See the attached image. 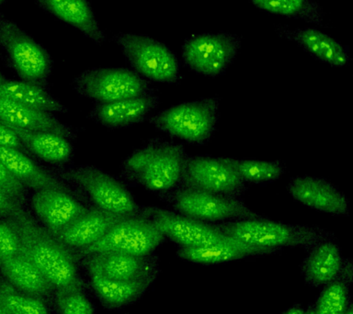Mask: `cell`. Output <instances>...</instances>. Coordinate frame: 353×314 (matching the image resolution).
Instances as JSON below:
<instances>
[{
	"mask_svg": "<svg viewBox=\"0 0 353 314\" xmlns=\"http://www.w3.org/2000/svg\"><path fill=\"white\" fill-rule=\"evenodd\" d=\"M188 156L181 143L149 140L124 160L121 178L132 186L165 194L181 185Z\"/></svg>",
	"mask_w": 353,
	"mask_h": 314,
	"instance_id": "2",
	"label": "cell"
},
{
	"mask_svg": "<svg viewBox=\"0 0 353 314\" xmlns=\"http://www.w3.org/2000/svg\"><path fill=\"white\" fill-rule=\"evenodd\" d=\"M135 73L148 81L176 84L181 63L164 43L148 36L119 33L113 38Z\"/></svg>",
	"mask_w": 353,
	"mask_h": 314,
	"instance_id": "8",
	"label": "cell"
},
{
	"mask_svg": "<svg viewBox=\"0 0 353 314\" xmlns=\"http://www.w3.org/2000/svg\"><path fill=\"white\" fill-rule=\"evenodd\" d=\"M159 104V98L154 94L107 103H96L88 117L106 129L128 128L145 121Z\"/></svg>",
	"mask_w": 353,
	"mask_h": 314,
	"instance_id": "17",
	"label": "cell"
},
{
	"mask_svg": "<svg viewBox=\"0 0 353 314\" xmlns=\"http://www.w3.org/2000/svg\"><path fill=\"white\" fill-rule=\"evenodd\" d=\"M0 275L18 291L37 297L52 307L55 295L54 286L40 270L21 253L0 259Z\"/></svg>",
	"mask_w": 353,
	"mask_h": 314,
	"instance_id": "21",
	"label": "cell"
},
{
	"mask_svg": "<svg viewBox=\"0 0 353 314\" xmlns=\"http://www.w3.org/2000/svg\"><path fill=\"white\" fill-rule=\"evenodd\" d=\"M0 314H11L10 311H8L7 308L1 304V303H0Z\"/></svg>",
	"mask_w": 353,
	"mask_h": 314,
	"instance_id": "41",
	"label": "cell"
},
{
	"mask_svg": "<svg viewBox=\"0 0 353 314\" xmlns=\"http://www.w3.org/2000/svg\"><path fill=\"white\" fill-rule=\"evenodd\" d=\"M125 217L88 207L71 224L63 229L57 237L74 252L84 250L98 242L120 220Z\"/></svg>",
	"mask_w": 353,
	"mask_h": 314,
	"instance_id": "19",
	"label": "cell"
},
{
	"mask_svg": "<svg viewBox=\"0 0 353 314\" xmlns=\"http://www.w3.org/2000/svg\"><path fill=\"white\" fill-rule=\"evenodd\" d=\"M7 126L15 132L24 148L37 158L57 168L65 167L73 160L74 147L68 138L52 132L28 131Z\"/></svg>",
	"mask_w": 353,
	"mask_h": 314,
	"instance_id": "25",
	"label": "cell"
},
{
	"mask_svg": "<svg viewBox=\"0 0 353 314\" xmlns=\"http://www.w3.org/2000/svg\"><path fill=\"white\" fill-rule=\"evenodd\" d=\"M225 161L234 168L245 183L266 186L274 183L283 175L285 168L281 162L228 158Z\"/></svg>",
	"mask_w": 353,
	"mask_h": 314,
	"instance_id": "30",
	"label": "cell"
},
{
	"mask_svg": "<svg viewBox=\"0 0 353 314\" xmlns=\"http://www.w3.org/2000/svg\"><path fill=\"white\" fill-rule=\"evenodd\" d=\"M0 49L4 50L11 67L22 81L50 90L51 55L21 28L5 18H0Z\"/></svg>",
	"mask_w": 353,
	"mask_h": 314,
	"instance_id": "7",
	"label": "cell"
},
{
	"mask_svg": "<svg viewBox=\"0 0 353 314\" xmlns=\"http://www.w3.org/2000/svg\"><path fill=\"white\" fill-rule=\"evenodd\" d=\"M74 90L82 98L107 103L154 94L148 80L123 67L88 69L74 79Z\"/></svg>",
	"mask_w": 353,
	"mask_h": 314,
	"instance_id": "9",
	"label": "cell"
},
{
	"mask_svg": "<svg viewBox=\"0 0 353 314\" xmlns=\"http://www.w3.org/2000/svg\"><path fill=\"white\" fill-rule=\"evenodd\" d=\"M21 240L10 219L0 218V259L19 255Z\"/></svg>",
	"mask_w": 353,
	"mask_h": 314,
	"instance_id": "34",
	"label": "cell"
},
{
	"mask_svg": "<svg viewBox=\"0 0 353 314\" xmlns=\"http://www.w3.org/2000/svg\"><path fill=\"white\" fill-rule=\"evenodd\" d=\"M160 196L176 213L210 224L264 217L245 205L241 198L225 197L186 187H178Z\"/></svg>",
	"mask_w": 353,
	"mask_h": 314,
	"instance_id": "6",
	"label": "cell"
},
{
	"mask_svg": "<svg viewBox=\"0 0 353 314\" xmlns=\"http://www.w3.org/2000/svg\"><path fill=\"white\" fill-rule=\"evenodd\" d=\"M0 96L49 114L68 112V107L55 98L49 90L22 80H6L0 85Z\"/></svg>",
	"mask_w": 353,
	"mask_h": 314,
	"instance_id": "28",
	"label": "cell"
},
{
	"mask_svg": "<svg viewBox=\"0 0 353 314\" xmlns=\"http://www.w3.org/2000/svg\"><path fill=\"white\" fill-rule=\"evenodd\" d=\"M88 275L90 289L99 302L110 310H117L137 302L156 280L154 278L130 281L115 280L98 275Z\"/></svg>",
	"mask_w": 353,
	"mask_h": 314,
	"instance_id": "27",
	"label": "cell"
},
{
	"mask_svg": "<svg viewBox=\"0 0 353 314\" xmlns=\"http://www.w3.org/2000/svg\"><path fill=\"white\" fill-rule=\"evenodd\" d=\"M251 2L267 12L303 19L321 26L324 24V11L314 0H251Z\"/></svg>",
	"mask_w": 353,
	"mask_h": 314,
	"instance_id": "29",
	"label": "cell"
},
{
	"mask_svg": "<svg viewBox=\"0 0 353 314\" xmlns=\"http://www.w3.org/2000/svg\"><path fill=\"white\" fill-rule=\"evenodd\" d=\"M6 1H7V0H0V6L4 4Z\"/></svg>",
	"mask_w": 353,
	"mask_h": 314,
	"instance_id": "43",
	"label": "cell"
},
{
	"mask_svg": "<svg viewBox=\"0 0 353 314\" xmlns=\"http://www.w3.org/2000/svg\"><path fill=\"white\" fill-rule=\"evenodd\" d=\"M35 2L43 10L80 30L94 43H104L106 37L88 0H35Z\"/></svg>",
	"mask_w": 353,
	"mask_h": 314,
	"instance_id": "26",
	"label": "cell"
},
{
	"mask_svg": "<svg viewBox=\"0 0 353 314\" xmlns=\"http://www.w3.org/2000/svg\"><path fill=\"white\" fill-rule=\"evenodd\" d=\"M0 189L18 205L25 207L28 200V189L11 175L10 171L0 161Z\"/></svg>",
	"mask_w": 353,
	"mask_h": 314,
	"instance_id": "35",
	"label": "cell"
},
{
	"mask_svg": "<svg viewBox=\"0 0 353 314\" xmlns=\"http://www.w3.org/2000/svg\"><path fill=\"white\" fill-rule=\"evenodd\" d=\"M179 187L200 190L225 197L241 198L245 183L225 157L188 156L183 178Z\"/></svg>",
	"mask_w": 353,
	"mask_h": 314,
	"instance_id": "12",
	"label": "cell"
},
{
	"mask_svg": "<svg viewBox=\"0 0 353 314\" xmlns=\"http://www.w3.org/2000/svg\"><path fill=\"white\" fill-rule=\"evenodd\" d=\"M159 229L143 214L125 217L101 240L84 250L76 252L77 258L90 253L116 252L143 256L151 255L165 242Z\"/></svg>",
	"mask_w": 353,
	"mask_h": 314,
	"instance_id": "10",
	"label": "cell"
},
{
	"mask_svg": "<svg viewBox=\"0 0 353 314\" xmlns=\"http://www.w3.org/2000/svg\"><path fill=\"white\" fill-rule=\"evenodd\" d=\"M29 200L36 219L55 236L88 209L69 190H37Z\"/></svg>",
	"mask_w": 353,
	"mask_h": 314,
	"instance_id": "15",
	"label": "cell"
},
{
	"mask_svg": "<svg viewBox=\"0 0 353 314\" xmlns=\"http://www.w3.org/2000/svg\"><path fill=\"white\" fill-rule=\"evenodd\" d=\"M0 121L28 131L48 132L73 140L77 132L54 115L39 112L0 96Z\"/></svg>",
	"mask_w": 353,
	"mask_h": 314,
	"instance_id": "23",
	"label": "cell"
},
{
	"mask_svg": "<svg viewBox=\"0 0 353 314\" xmlns=\"http://www.w3.org/2000/svg\"><path fill=\"white\" fill-rule=\"evenodd\" d=\"M281 251V249L279 248L245 244L244 242L229 237L223 241L203 247H179L176 255L182 260L192 263L216 264L255 256L274 255Z\"/></svg>",
	"mask_w": 353,
	"mask_h": 314,
	"instance_id": "18",
	"label": "cell"
},
{
	"mask_svg": "<svg viewBox=\"0 0 353 314\" xmlns=\"http://www.w3.org/2000/svg\"><path fill=\"white\" fill-rule=\"evenodd\" d=\"M240 44L241 39L230 33H204L185 41L182 57L190 70L216 77L225 74L233 63Z\"/></svg>",
	"mask_w": 353,
	"mask_h": 314,
	"instance_id": "11",
	"label": "cell"
},
{
	"mask_svg": "<svg viewBox=\"0 0 353 314\" xmlns=\"http://www.w3.org/2000/svg\"><path fill=\"white\" fill-rule=\"evenodd\" d=\"M335 241L319 242L307 250V255L301 264V274L309 286L319 288L338 280L344 258Z\"/></svg>",
	"mask_w": 353,
	"mask_h": 314,
	"instance_id": "22",
	"label": "cell"
},
{
	"mask_svg": "<svg viewBox=\"0 0 353 314\" xmlns=\"http://www.w3.org/2000/svg\"><path fill=\"white\" fill-rule=\"evenodd\" d=\"M8 219L21 240L19 253L40 270L55 294L87 292L88 284L80 275L79 259L74 250L50 233L25 207Z\"/></svg>",
	"mask_w": 353,
	"mask_h": 314,
	"instance_id": "1",
	"label": "cell"
},
{
	"mask_svg": "<svg viewBox=\"0 0 353 314\" xmlns=\"http://www.w3.org/2000/svg\"><path fill=\"white\" fill-rule=\"evenodd\" d=\"M52 307L57 314H95V307L85 292L55 294Z\"/></svg>",
	"mask_w": 353,
	"mask_h": 314,
	"instance_id": "33",
	"label": "cell"
},
{
	"mask_svg": "<svg viewBox=\"0 0 353 314\" xmlns=\"http://www.w3.org/2000/svg\"><path fill=\"white\" fill-rule=\"evenodd\" d=\"M0 161L28 189H63L72 191L71 187L50 171L37 165L19 149L0 146Z\"/></svg>",
	"mask_w": 353,
	"mask_h": 314,
	"instance_id": "20",
	"label": "cell"
},
{
	"mask_svg": "<svg viewBox=\"0 0 353 314\" xmlns=\"http://www.w3.org/2000/svg\"><path fill=\"white\" fill-rule=\"evenodd\" d=\"M21 207L0 189V218L8 219L12 217Z\"/></svg>",
	"mask_w": 353,
	"mask_h": 314,
	"instance_id": "37",
	"label": "cell"
},
{
	"mask_svg": "<svg viewBox=\"0 0 353 314\" xmlns=\"http://www.w3.org/2000/svg\"><path fill=\"white\" fill-rule=\"evenodd\" d=\"M343 314H353V305L352 303L350 302V305L347 306L346 311H344Z\"/></svg>",
	"mask_w": 353,
	"mask_h": 314,
	"instance_id": "40",
	"label": "cell"
},
{
	"mask_svg": "<svg viewBox=\"0 0 353 314\" xmlns=\"http://www.w3.org/2000/svg\"><path fill=\"white\" fill-rule=\"evenodd\" d=\"M0 303L11 314H51V306L32 295L23 293L0 275Z\"/></svg>",
	"mask_w": 353,
	"mask_h": 314,
	"instance_id": "31",
	"label": "cell"
},
{
	"mask_svg": "<svg viewBox=\"0 0 353 314\" xmlns=\"http://www.w3.org/2000/svg\"><path fill=\"white\" fill-rule=\"evenodd\" d=\"M350 302V286L336 280L323 286L314 304V314H343Z\"/></svg>",
	"mask_w": 353,
	"mask_h": 314,
	"instance_id": "32",
	"label": "cell"
},
{
	"mask_svg": "<svg viewBox=\"0 0 353 314\" xmlns=\"http://www.w3.org/2000/svg\"><path fill=\"white\" fill-rule=\"evenodd\" d=\"M303 311H305V308H303L302 305L295 304L284 311L283 314H303Z\"/></svg>",
	"mask_w": 353,
	"mask_h": 314,
	"instance_id": "38",
	"label": "cell"
},
{
	"mask_svg": "<svg viewBox=\"0 0 353 314\" xmlns=\"http://www.w3.org/2000/svg\"><path fill=\"white\" fill-rule=\"evenodd\" d=\"M287 189L298 202L308 208L336 216H349L350 203L346 196L327 179L317 176H295Z\"/></svg>",
	"mask_w": 353,
	"mask_h": 314,
	"instance_id": "16",
	"label": "cell"
},
{
	"mask_svg": "<svg viewBox=\"0 0 353 314\" xmlns=\"http://www.w3.org/2000/svg\"><path fill=\"white\" fill-rule=\"evenodd\" d=\"M142 214L156 224L165 238L179 247H203L229 238L214 224L199 222L170 209L145 207Z\"/></svg>",
	"mask_w": 353,
	"mask_h": 314,
	"instance_id": "13",
	"label": "cell"
},
{
	"mask_svg": "<svg viewBox=\"0 0 353 314\" xmlns=\"http://www.w3.org/2000/svg\"><path fill=\"white\" fill-rule=\"evenodd\" d=\"M6 80L7 79L5 78V76H3V74L1 73V72H0V85H1L3 83L6 81Z\"/></svg>",
	"mask_w": 353,
	"mask_h": 314,
	"instance_id": "42",
	"label": "cell"
},
{
	"mask_svg": "<svg viewBox=\"0 0 353 314\" xmlns=\"http://www.w3.org/2000/svg\"><path fill=\"white\" fill-rule=\"evenodd\" d=\"M0 146H8V147L16 148L21 151L25 150L24 146L22 145L15 132L1 121H0Z\"/></svg>",
	"mask_w": 353,
	"mask_h": 314,
	"instance_id": "36",
	"label": "cell"
},
{
	"mask_svg": "<svg viewBox=\"0 0 353 314\" xmlns=\"http://www.w3.org/2000/svg\"><path fill=\"white\" fill-rule=\"evenodd\" d=\"M214 225L226 236L245 244L279 249L300 247L309 250L319 242L336 240L335 234L325 229L274 222L266 217Z\"/></svg>",
	"mask_w": 353,
	"mask_h": 314,
	"instance_id": "3",
	"label": "cell"
},
{
	"mask_svg": "<svg viewBox=\"0 0 353 314\" xmlns=\"http://www.w3.org/2000/svg\"><path fill=\"white\" fill-rule=\"evenodd\" d=\"M303 314H314V304L309 305L307 308L303 311Z\"/></svg>",
	"mask_w": 353,
	"mask_h": 314,
	"instance_id": "39",
	"label": "cell"
},
{
	"mask_svg": "<svg viewBox=\"0 0 353 314\" xmlns=\"http://www.w3.org/2000/svg\"><path fill=\"white\" fill-rule=\"evenodd\" d=\"M220 99L207 98L184 102L148 118L157 129L192 145H204L211 140L219 118Z\"/></svg>",
	"mask_w": 353,
	"mask_h": 314,
	"instance_id": "4",
	"label": "cell"
},
{
	"mask_svg": "<svg viewBox=\"0 0 353 314\" xmlns=\"http://www.w3.org/2000/svg\"><path fill=\"white\" fill-rule=\"evenodd\" d=\"M60 178L79 187L96 208L119 216L142 214L131 192L120 180L101 168L92 165L57 168Z\"/></svg>",
	"mask_w": 353,
	"mask_h": 314,
	"instance_id": "5",
	"label": "cell"
},
{
	"mask_svg": "<svg viewBox=\"0 0 353 314\" xmlns=\"http://www.w3.org/2000/svg\"><path fill=\"white\" fill-rule=\"evenodd\" d=\"M279 35L294 41L317 60L335 67H342L350 61L349 49L339 41L314 28L290 30L279 27Z\"/></svg>",
	"mask_w": 353,
	"mask_h": 314,
	"instance_id": "24",
	"label": "cell"
},
{
	"mask_svg": "<svg viewBox=\"0 0 353 314\" xmlns=\"http://www.w3.org/2000/svg\"><path fill=\"white\" fill-rule=\"evenodd\" d=\"M79 264L88 275L115 280H138L157 278L159 275V262L156 253L137 256L116 252L90 253L79 258Z\"/></svg>",
	"mask_w": 353,
	"mask_h": 314,
	"instance_id": "14",
	"label": "cell"
}]
</instances>
